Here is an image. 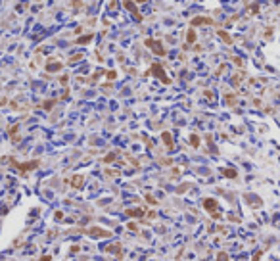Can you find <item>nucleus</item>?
<instances>
[{
  "instance_id": "nucleus-1",
  "label": "nucleus",
  "mask_w": 280,
  "mask_h": 261,
  "mask_svg": "<svg viewBox=\"0 0 280 261\" xmlns=\"http://www.w3.org/2000/svg\"><path fill=\"white\" fill-rule=\"evenodd\" d=\"M204 206L207 207V211H209V213H213L215 217H219V213H215V209H217V202H215V200H205V202H204Z\"/></svg>"
},
{
  "instance_id": "nucleus-2",
  "label": "nucleus",
  "mask_w": 280,
  "mask_h": 261,
  "mask_svg": "<svg viewBox=\"0 0 280 261\" xmlns=\"http://www.w3.org/2000/svg\"><path fill=\"white\" fill-rule=\"evenodd\" d=\"M150 71H152L154 75H158V77H161V81H163V83H167V85H169V83H171V81H169V79H167V77H165V75L161 73V67H159V65H152V69H150Z\"/></svg>"
},
{
  "instance_id": "nucleus-3",
  "label": "nucleus",
  "mask_w": 280,
  "mask_h": 261,
  "mask_svg": "<svg viewBox=\"0 0 280 261\" xmlns=\"http://www.w3.org/2000/svg\"><path fill=\"white\" fill-rule=\"evenodd\" d=\"M146 44H148V46H150V48H154V50H155V52H158L159 56H163V48L159 46V42H158V40H152V39H150V40H146Z\"/></svg>"
},
{
  "instance_id": "nucleus-4",
  "label": "nucleus",
  "mask_w": 280,
  "mask_h": 261,
  "mask_svg": "<svg viewBox=\"0 0 280 261\" xmlns=\"http://www.w3.org/2000/svg\"><path fill=\"white\" fill-rule=\"evenodd\" d=\"M88 234H100V236H111V232H106V231H100V229H90L88 231Z\"/></svg>"
},
{
  "instance_id": "nucleus-5",
  "label": "nucleus",
  "mask_w": 280,
  "mask_h": 261,
  "mask_svg": "<svg viewBox=\"0 0 280 261\" xmlns=\"http://www.w3.org/2000/svg\"><path fill=\"white\" fill-rule=\"evenodd\" d=\"M192 23H194V25H198V23H209V25H211L213 21L207 19V17H198V19H194V21H192Z\"/></svg>"
},
{
  "instance_id": "nucleus-6",
  "label": "nucleus",
  "mask_w": 280,
  "mask_h": 261,
  "mask_svg": "<svg viewBox=\"0 0 280 261\" xmlns=\"http://www.w3.org/2000/svg\"><path fill=\"white\" fill-rule=\"evenodd\" d=\"M219 35H221V37H223V39H225V42H228V44H230V42H232V39H230V37H228V35H227V33H225V31H219Z\"/></svg>"
},
{
  "instance_id": "nucleus-7",
  "label": "nucleus",
  "mask_w": 280,
  "mask_h": 261,
  "mask_svg": "<svg viewBox=\"0 0 280 261\" xmlns=\"http://www.w3.org/2000/svg\"><path fill=\"white\" fill-rule=\"evenodd\" d=\"M225 175L227 177H236V171H232V169H225Z\"/></svg>"
},
{
  "instance_id": "nucleus-8",
  "label": "nucleus",
  "mask_w": 280,
  "mask_h": 261,
  "mask_svg": "<svg viewBox=\"0 0 280 261\" xmlns=\"http://www.w3.org/2000/svg\"><path fill=\"white\" fill-rule=\"evenodd\" d=\"M194 39H196V35H194V31H190V33H188V42H194Z\"/></svg>"
}]
</instances>
